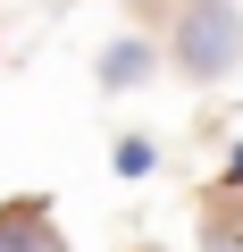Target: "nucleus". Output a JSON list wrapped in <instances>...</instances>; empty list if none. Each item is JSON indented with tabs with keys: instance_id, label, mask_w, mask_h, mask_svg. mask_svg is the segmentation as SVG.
<instances>
[{
	"instance_id": "1",
	"label": "nucleus",
	"mask_w": 243,
	"mask_h": 252,
	"mask_svg": "<svg viewBox=\"0 0 243 252\" xmlns=\"http://www.w3.org/2000/svg\"><path fill=\"white\" fill-rule=\"evenodd\" d=\"M176 59H185V76H226L243 59V17L226 0H193L185 26H176Z\"/></svg>"
},
{
	"instance_id": "2",
	"label": "nucleus",
	"mask_w": 243,
	"mask_h": 252,
	"mask_svg": "<svg viewBox=\"0 0 243 252\" xmlns=\"http://www.w3.org/2000/svg\"><path fill=\"white\" fill-rule=\"evenodd\" d=\"M0 252H67L42 210H0Z\"/></svg>"
},
{
	"instance_id": "3",
	"label": "nucleus",
	"mask_w": 243,
	"mask_h": 252,
	"mask_svg": "<svg viewBox=\"0 0 243 252\" xmlns=\"http://www.w3.org/2000/svg\"><path fill=\"white\" fill-rule=\"evenodd\" d=\"M143 76H151V42H135V34H126V42H109V51H101V84L126 93V84H143Z\"/></svg>"
},
{
	"instance_id": "4",
	"label": "nucleus",
	"mask_w": 243,
	"mask_h": 252,
	"mask_svg": "<svg viewBox=\"0 0 243 252\" xmlns=\"http://www.w3.org/2000/svg\"><path fill=\"white\" fill-rule=\"evenodd\" d=\"M151 168V143H117V177H143Z\"/></svg>"
},
{
	"instance_id": "5",
	"label": "nucleus",
	"mask_w": 243,
	"mask_h": 252,
	"mask_svg": "<svg viewBox=\"0 0 243 252\" xmlns=\"http://www.w3.org/2000/svg\"><path fill=\"white\" fill-rule=\"evenodd\" d=\"M235 185H243V152H235Z\"/></svg>"
}]
</instances>
